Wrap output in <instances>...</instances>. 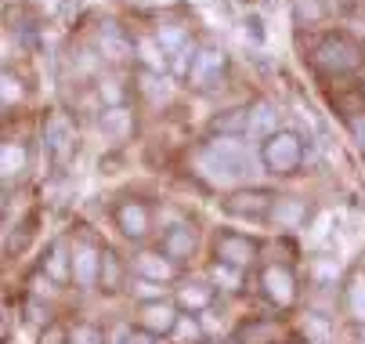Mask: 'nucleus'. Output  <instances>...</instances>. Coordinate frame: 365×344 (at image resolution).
Returning <instances> with one entry per match:
<instances>
[{"label": "nucleus", "mask_w": 365, "mask_h": 344, "mask_svg": "<svg viewBox=\"0 0 365 344\" xmlns=\"http://www.w3.org/2000/svg\"><path fill=\"white\" fill-rule=\"evenodd\" d=\"M199 171L206 178H214V181H235V178L253 174V160L242 149V141L217 138V141H210V145L199 149Z\"/></svg>", "instance_id": "obj_1"}, {"label": "nucleus", "mask_w": 365, "mask_h": 344, "mask_svg": "<svg viewBox=\"0 0 365 344\" xmlns=\"http://www.w3.org/2000/svg\"><path fill=\"white\" fill-rule=\"evenodd\" d=\"M358 62H361L358 44L344 33H333V36L319 40L315 51H311V66H315L322 76H344V73L358 69Z\"/></svg>", "instance_id": "obj_2"}, {"label": "nucleus", "mask_w": 365, "mask_h": 344, "mask_svg": "<svg viewBox=\"0 0 365 344\" xmlns=\"http://www.w3.org/2000/svg\"><path fill=\"white\" fill-rule=\"evenodd\" d=\"M304 160V141L293 131H275L272 138H264V149H260V163L272 174H293Z\"/></svg>", "instance_id": "obj_3"}, {"label": "nucleus", "mask_w": 365, "mask_h": 344, "mask_svg": "<svg viewBox=\"0 0 365 344\" xmlns=\"http://www.w3.org/2000/svg\"><path fill=\"white\" fill-rule=\"evenodd\" d=\"M275 200H279V196L268 192V188H242V192H232L228 200H225V211H228L232 218L264 221V218H272Z\"/></svg>", "instance_id": "obj_4"}, {"label": "nucleus", "mask_w": 365, "mask_h": 344, "mask_svg": "<svg viewBox=\"0 0 365 344\" xmlns=\"http://www.w3.org/2000/svg\"><path fill=\"white\" fill-rule=\"evenodd\" d=\"M225 66H228L225 51H217V47H202V51L192 59V66H188V84L199 87V91H210V87L221 84Z\"/></svg>", "instance_id": "obj_5"}, {"label": "nucleus", "mask_w": 365, "mask_h": 344, "mask_svg": "<svg viewBox=\"0 0 365 344\" xmlns=\"http://www.w3.org/2000/svg\"><path fill=\"white\" fill-rule=\"evenodd\" d=\"M43 145H47V153L55 160H69L76 153V127H73V120L62 116V113H51L43 120Z\"/></svg>", "instance_id": "obj_6"}, {"label": "nucleus", "mask_w": 365, "mask_h": 344, "mask_svg": "<svg viewBox=\"0 0 365 344\" xmlns=\"http://www.w3.org/2000/svg\"><path fill=\"white\" fill-rule=\"evenodd\" d=\"M260 286H264L268 301H275L279 308H289V305L297 301V279H293V272L282 268V265H268L264 272H260Z\"/></svg>", "instance_id": "obj_7"}, {"label": "nucleus", "mask_w": 365, "mask_h": 344, "mask_svg": "<svg viewBox=\"0 0 365 344\" xmlns=\"http://www.w3.org/2000/svg\"><path fill=\"white\" fill-rule=\"evenodd\" d=\"M217 261H225L232 268H246L257 261V243L250 236H239V232H221L217 236Z\"/></svg>", "instance_id": "obj_8"}, {"label": "nucleus", "mask_w": 365, "mask_h": 344, "mask_svg": "<svg viewBox=\"0 0 365 344\" xmlns=\"http://www.w3.org/2000/svg\"><path fill=\"white\" fill-rule=\"evenodd\" d=\"M178 323H181V315L174 312L170 301H148L141 308V330L152 333V337H163V333L178 330Z\"/></svg>", "instance_id": "obj_9"}, {"label": "nucleus", "mask_w": 365, "mask_h": 344, "mask_svg": "<svg viewBox=\"0 0 365 344\" xmlns=\"http://www.w3.org/2000/svg\"><path fill=\"white\" fill-rule=\"evenodd\" d=\"M73 279H76V286H83V290L98 286V283H101V251H94V247L73 251Z\"/></svg>", "instance_id": "obj_10"}, {"label": "nucleus", "mask_w": 365, "mask_h": 344, "mask_svg": "<svg viewBox=\"0 0 365 344\" xmlns=\"http://www.w3.org/2000/svg\"><path fill=\"white\" fill-rule=\"evenodd\" d=\"M116 225H120V232L127 236V239H141L145 232H148V225H152V218H148V207L145 203H123L120 211H116Z\"/></svg>", "instance_id": "obj_11"}, {"label": "nucleus", "mask_w": 365, "mask_h": 344, "mask_svg": "<svg viewBox=\"0 0 365 344\" xmlns=\"http://www.w3.org/2000/svg\"><path fill=\"white\" fill-rule=\"evenodd\" d=\"M195 251V228L192 225H174L167 236H163V254L178 265V261H188Z\"/></svg>", "instance_id": "obj_12"}, {"label": "nucleus", "mask_w": 365, "mask_h": 344, "mask_svg": "<svg viewBox=\"0 0 365 344\" xmlns=\"http://www.w3.org/2000/svg\"><path fill=\"white\" fill-rule=\"evenodd\" d=\"M282 326L275 319H250L246 326L235 330V344H275Z\"/></svg>", "instance_id": "obj_13"}, {"label": "nucleus", "mask_w": 365, "mask_h": 344, "mask_svg": "<svg viewBox=\"0 0 365 344\" xmlns=\"http://www.w3.org/2000/svg\"><path fill=\"white\" fill-rule=\"evenodd\" d=\"M279 127V113L272 102H257L250 109V120H246V138H272Z\"/></svg>", "instance_id": "obj_14"}, {"label": "nucleus", "mask_w": 365, "mask_h": 344, "mask_svg": "<svg viewBox=\"0 0 365 344\" xmlns=\"http://www.w3.org/2000/svg\"><path fill=\"white\" fill-rule=\"evenodd\" d=\"M272 221H275L279 228H300V225L307 221V203L297 200V196H282V200H275Z\"/></svg>", "instance_id": "obj_15"}, {"label": "nucleus", "mask_w": 365, "mask_h": 344, "mask_svg": "<svg viewBox=\"0 0 365 344\" xmlns=\"http://www.w3.org/2000/svg\"><path fill=\"white\" fill-rule=\"evenodd\" d=\"M98 127H101V134H106L109 141H123V138L134 131V116H130L123 106H116V109H106V113H101Z\"/></svg>", "instance_id": "obj_16"}, {"label": "nucleus", "mask_w": 365, "mask_h": 344, "mask_svg": "<svg viewBox=\"0 0 365 344\" xmlns=\"http://www.w3.org/2000/svg\"><path fill=\"white\" fill-rule=\"evenodd\" d=\"M138 275L141 279H152V283H163L174 275V261L167 254H155V251H145L138 254Z\"/></svg>", "instance_id": "obj_17"}, {"label": "nucleus", "mask_w": 365, "mask_h": 344, "mask_svg": "<svg viewBox=\"0 0 365 344\" xmlns=\"http://www.w3.org/2000/svg\"><path fill=\"white\" fill-rule=\"evenodd\" d=\"M178 301L188 312H206V308H210V301H214V286H206V283H185L178 290Z\"/></svg>", "instance_id": "obj_18"}, {"label": "nucleus", "mask_w": 365, "mask_h": 344, "mask_svg": "<svg viewBox=\"0 0 365 344\" xmlns=\"http://www.w3.org/2000/svg\"><path fill=\"white\" fill-rule=\"evenodd\" d=\"M43 275L55 279V283L73 275V261H69V247H66V243H55V247H51V254L43 258Z\"/></svg>", "instance_id": "obj_19"}, {"label": "nucleus", "mask_w": 365, "mask_h": 344, "mask_svg": "<svg viewBox=\"0 0 365 344\" xmlns=\"http://www.w3.org/2000/svg\"><path fill=\"white\" fill-rule=\"evenodd\" d=\"M101 51L113 55V59H127V55L134 51V44L120 33L116 22H106V26H101Z\"/></svg>", "instance_id": "obj_20"}, {"label": "nucleus", "mask_w": 365, "mask_h": 344, "mask_svg": "<svg viewBox=\"0 0 365 344\" xmlns=\"http://www.w3.org/2000/svg\"><path fill=\"white\" fill-rule=\"evenodd\" d=\"M29 163L26 149L15 141H4V149H0V171H4V181H15V174H22Z\"/></svg>", "instance_id": "obj_21"}, {"label": "nucleus", "mask_w": 365, "mask_h": 344, "mask_svg": "<svg viewBox=\"0 0 365 344\" xmlns=\"http://www.w3.org/2000/svg\"><path fill=\"white\" fill-rule=\"evenodd\" d=\"M155 40H160L163 51L170 55H188V29L170 22V26H160V33H155Z\"/></svg>", "instance_id": "obj_22"}, {"label": "nucleus", "mask_w": 365, "mask_h": 344, "mask_svg": "<svg viewBox=\"0 0 365 344\" xmlns=\"http://www.w3.org/2000/svg\"><path fill=\"white\" fill-rule=\"evenodd\" d=\"M300 330H304V340L307 344H329L333 340V326H329L326 315H304Z\"/></svg>", "instance_id": "obj_23"}, {"label": "nucleus", "mask_w": 365, "mask_h": 344, "mask_svg": "<svg viewBox=\"0 0 365 344\" xmlns=\"http://www.w3.org/2000/svg\"><path fill=\"white\" fill-rule=\"evenodd\" d=\"M293 19L297 26H315L326 19V0H293Z\"/></svg>", "instance_id": "obj_24"}, {"label": "nucleus", "mask_w": 365, "mask_h": 344, "mask_svg": "<svg viewBox=\"0 0 365 344\" xmlns=\"http://www.w3.org/2000/svg\"><path fill=\"white\" fill-rule=\"evenodd\" d=\"M347 308H351V315L365 326V275H361V272L351 275V283H347Z\"/></svg>", "instance_id": "obj_25"}, {"label": "nucleus", "mask_w": 365, "mask_h": 344, "mask_svg": "<svg viewBox=\"0 0 365 344\" xmlns=\"http://www.w3.org/2000/svg\"><path fill=\"white\" fill-rule=\"evenodd\" d=\"M120 283H123V265L113 251H106L101 254V290H120Z\"/></svg>", "instance_id": "obj_26"}, {"label": "nucleus", "mask_w": 365, "mask_h": 344, "mask_svg": "<svg viewBox=\"0 0 365 344\" xmlns=\"http://www.w3.org/2000/svg\"><path fill=\"white\" fill-rule=\"evenodd\" d=\"M246 120H250V109H228V116H217L214 120V131H221L225 138H232L235 131L246 134Z\"/></svg>", "instance_id": "obj_27"}, {"label": "nucleus", "mask_w": 365, "mask_h": 344, "mask_svg": "<svg viewBox=\"0 0 365 344\" xmlns=\"http://www.w3.org/2000/svg\"><path fill=\"white\" fill-rule=\"evenodd\" d=\"M214 283H221L225 290H239L242 286V268H232V265L217 261L214 265Z\"/></svg>", "instance_id": "obj_28"}, {"label": "nucleus", "mask_w": 365, "mask_h": 344, "mask_svg": "<svg viewBox=\"0 0 365 344\" xmlns=\"http://www.w3.org/2000/svg\"><path fill=\"white\" fill-rule=\"evenodd\" d=\"M69 344H106V337H101V330L98 326H76V330H69Z\"/></svg>", "instance_id": "obj_29"}, {"label": "nucleus", "mask_w": 365, "mask_h": 344, "mask_svg": "<svg viewBox=\"0 0 365 344\" xmlns=\"http://www.w3.org/2000/svg\"><path fill=\"white\" fill-rule=\"evenodd\" d=\"M141 91L152 98V102H160V98H167V80L152 76V73H141Z\"/></svg>", "instance_id": "obj_30"}, {"label": "nucleus", "mask_w": 365, "mask_h": 344, "mask_svg": "<svg viewBox=\"0 0 365 344\" xmlns=\"http://www.w3.org/2000/svg\"><path fill=\"white\" fill-rule=\"evenodd\" d=\"M134 293H138V298H145V305L148 301H163V286L152 283V279H138L134 283Z\"/></svg>", "instance_id": "obj_31"}, {"label": "nucleus", "mask_w": 365, "mask_h": 344, "mask_svg": "<svg viewBox=\"0 0 365 344\" xmlns=\"http://www.w3.org/2000/svg\"><path fill=\"white\" fill-rule=\"evenodd\" d=\"M101 98H106V102L116 109L120 102H123V87H120V80L116 76H109V80H101Z\"/></svg>", "instance_id": "obj_32"}, {"label": "nucleus", "mask_w": 365, "mask_h": 344, "mask_svg": "<svg viewBox=\"0 0 365 344\" xmlns=\"http://www.w3.org/2000/svg\"><path fill=\"white\" fill-rule=\"evenodd\" d=\"M0 94H4V106H15L19 98H22V84L11 73H4V91H0Z\"/></svg>", "instance_id": "obj_33"}, {"label": "nucleus", "mask_w": 365, "mask_h": 344, "mask_svg": "<svg viewBox=\"0 0 365 344\" xmlns=\"http://www.w3.org/2000/svg\"><path fill=\"white\" fill-rule=\"evenodd\" d=\"M40 344H69V333L55 323H47V330L40 333Z\"/></svg>", "instance_id": "obj_34"}, {"label": "nucleus", "mask_w": 365, "mask_h": 344, "mask_svg": "<svg viewBox=\"0 0 365 344\" xmlns=\"http://www.w3.org/2000/svg\"><path fill=\"white\" fill-rule=\"evenodd\" d=\"M246 36H253L257 44H264V22H260V15H246Z\"/></svg>", "instance_id": "obj_35"}, {"label": "nucleus", "mask_w": 365, "mask_h": 344, "mask_svg": "<svg viewBox=\"0 0 365 344\" xmlns=\"http://www.w3.org/2000/svg\"><path fill=\"white\" fill-rule=\"evenodd\" d=\"M178 333H181L185 340H199V337H202V330H199L195 319H181V323H178Z\"/></svg>", "instance_id": "obj_36"}, {"label": "nucleus", "mask_w": 365, "mask_h": 344, "mask_svg": "<svg viewBox=\"0 0 365 344\" xmlns=\"http://www.w3.org/2000/svg\"><path fill=\"white\" fill-rule=\"evenodd\" d=\"M347 127H351L354 141H358L361 149H365V113H361V116H351V120H347Z\"/></svg>", "instance_id": "obj_37"}, {"label": "nucleus", "mask_w": 365, "mask_h": 344, "mask_svg": "<svg viewBox=\"0 0 365 344\" xmlns=\"http://www.w3.org/2000/svg\"><path fill=\"white\" fill-rule=\"evenodd\" d=\"M123 344H152V333H145V330H141V333H130Z\"/></svg>", "instance_id": "obj_38"}, {"label": "nucleus", "mask_w": 365, "mask_h": 344, "mask_svg": "<svg viewBox=\"0 0 365 344\" xmlns=\"http://www.w3.org/2000/svg\"><path fill=\"white\" fill-rule=\"evenodd\" d=\"M76 4H80V0H62V8H58V11H62V15H69Z\"/></svg>", "instance_id": "obj_39"}, {"label": "nucleus", "mask_w": 365, "mask_h": 344, "mask_svg": "<svg viewBox=\"0 0 365 344\" xmlns=\"http://www.w3.org/2000/svg\"><path fill=\"white\" fill-rule=\"evenodd\" d=\"M361 344H365V326H361Z\"/></svg>", "instance_id": "obj_40"}]
</instances>
